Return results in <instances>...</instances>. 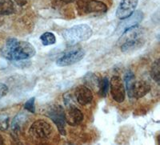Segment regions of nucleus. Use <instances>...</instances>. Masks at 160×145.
<instances>
[{"instance_id": "obj_26", "label": "nucleus", "mask_w": 160, "mask_h": 145, "mask_svg": "<svg viewBox=\"0 0 160 145\" xmlns=\"http://www.w3.org/2000/svg\"><path fill=\"white\" fill-rule=\"evenodd\" d=\"M3 143H4L3 138H2V136L0 135V144H3Z\"/></svg>"}, {"instance_id": "obj_24", "label": "nucleus", "mask_w": 160, "mask_h": 145, "mask_svg": "<svg viewBox=\"0 0 160 145\" xmlns=\"http://www.w3.org/2000/svg\"><path fill=\"white\" fill-rule=\"evenodd\" d=\"M15 2L20 7H23L28 3V0H15Z\"/></svg>"}, {"instance_id": "obj_6", "label": "nucleus", "mask_w": 160, "mask_h": 145, "mask_svg": "<svg viewBox=\"0 0 160 145\" xmlns=\"http://www.w3.org/2000/svg\"><path fill=\"white\" fill-rule=\"evenodd\" d=\"M142 18H143V14H142V11H135L129 17L122 19V21L118 24L116 30H115V35H118V36H121V35H123L124 33L129 30L130 29L138 26L140 22H142Z\"/></svg>"}, {"instance_id": "obj_3", "label": "nucleus", "mask_w": 160, "mask_h": 145, "mask_svg": "<svg viewBox=\"0 0 160 145\" xmlns=\"http://www.w3.org/2000/svg\"><path fill=\"white\" fill-rule=\"evenodd\" d=\"M93 30L87 24L73 26L66 30L62 34L63 38L69 45H73L79 42H85L92 36Z\"/></svg>"}, {"instance_id": "obj_8", "label": "nucleus", "mask_w": 160, "mask_h": 145, "mask_svg": "<svg viewBox=\"0 0 160 145\" xmlns=\"http://www.w3.org/2000/svg\"><path fill=\"white\" fill-rule=\"evenodd\" d=\"M110 91L113 100L117 103H122L125 100V87L122 79L118 76H114L110 81Z\"/></svg>"}, {"instance_id": "obj_19", "label": "nucleus", "mask_w": 160, "mask_h": 145, "mask_svg": "<svg viewBox=\"0 0 160 145\" xmlns=\"http://www.w3.org/2000/svg\"><path fill=\"white\" fill-rule=\"evenodd\" d=\"M110 88V81L107 77H103L102 79V82H101V86H100L99 89V93L100 95L103 97H105L108 93V91H109Z\"/></svg>"}, {"instance_id": "obj_23", "label": "nucleus", "mask_w": 160, "mask_h": 145, "mask_svg": "<svg viewBox=\"0 0 160 145\" xmlns=\"http://www.w3.org/2000/svg\"><path fill=\"white\" fill-rule=\"evenodd\" d=\"M8 93V87L5 84L0 82V99L5 96Z\"/></svg>"}, {"instance_id": "obj_10", "label": "nucleus", "mask_w": 160, "mask_h": 145, "mask_svg": "<svg viewBox=\"0 0 160 145\" xmlns=\"http://www.w3.org/2000/svg\"><path fill=\"white\" fill-rule=\"evenodd\" d=\"M138 0H121L116 11V17L119 19H124L135 12L138 6Z\"/></svg>"}, {"instance_id": "obj_12", "label": "nucleus", "mask_w": 160, "mask_h": 145, "mask_svg": "<svg viewBox=\"0 0 160 145\" xmlns=\"http://www.w3.org/2000/svg\"><path fill=\"white\" fill-rule=\"evenodd\" d=\"M75 97L77 101L81 105H87L93 100V94L91 89L85 85H79L75 89Z\"/></svg>"}, {"instance_id": "obj_16", "label": "nucleus", "mask_w": 160, "mask_h": 145, "mask_svg": "<svg viewBox=\"0 0 160 145\" xmlns=\"http://www.w3.org/2000/svg\"><path fill=\"white\" fill-rule=\"evenodd\" d=\"M15 12V6L12 0H0V15H8Z\"/></svg>"}, {"instance_id": "obj_22", "label": "nucleus", "mask_w": 160, "mask_h": 145, "mask_svg": "<svg viewBox=\"0 0 160 145\" xmlns=\"http://www.w3.org/2000/svg\"><path fill=\"white\" fill-rule=\"evenodd\" d=\"M87 3H88V0L77 1V8L79 14H87Z\"/></svg>"}, {"instance_id": "obj_2", "label": "nucleus", "mask_w": 160, "mask_h": 145, "mask_svg": "<svg viewBox=\"0 0 160 145\" xmlns=\"http://www.w3.org/2000/svg\"><path fill=\"white\" fill-rule=\"evenodd\" d=\"M144 32L141 28H138V26L131 28L123 35H121L119 41L122 42L121 50L123 53H131L135 49L141 48L145 43L143 39Z\"/></svg>"}, {"instance_id": "obj_20", "label": "nucleus", "mask_w": 160, "mask_h": 145, "mask_svg": "<svg viewBox=\"0 0 160 145\" xmlns=\"http://www.w3.org/2000/svg\"><path fill=\"white\" fill-rule=\"evenodd\" d=\"M9 116L5 113L0 114V131H7L9 128Z\"/></svg>"}, {"instance_id": "obj_21", "label": "nucleus", "mask_w": 160, "mask_h": 145, "mask_svg": "<svg viewBox=\"0 0 160 145\" xmlns=\"http://www.w3.org/2000/svg\"><path fill=\"white\" fill-rule=\"evenodd\" d=\"M35 97H31L30 98L28 101L26 102L24 105V108L26 110H28V112L31 113H35Z\"/></svg>"}, {"instance_id": "obj_4", "label": "nucleus", "mask_w": 160, "mask_h": 145, "mask_svg": "<svg viewBox=\"0 0 160 145\" xmlns=\"http://www.w3.org/2000/svg\"><path fill=\"white\" fill-rule=\"evenodd\" d=\"M54 133L52 126L44 120H38L32 124L29 134L37 142H47L51 139Z\"/></svg>"}, {"instance_id": "obj_1", "label": "nucleus", "mask_w": 160, "mask_h": 145, "mask_svg": "<svg viewBox=\"0 0 160 145\" xmlns=\"http://www.w3.org/2000/svg\"><path fill=\"white\" fill-rule=\"evenodd\" d=\"M1 54L8 60L22 61L33 58L36 54V50L34 45L28 42L9 38L1 49Z\"/></svg>"}, {"instance_id": "obj_25", "label": "nucleus", "mask_w": 160, "mask_h": 145, "mask_svg": "<svg viewBox=\"0 0 160 145\" xmlns=\"http://www.w3.org/2000/svg\"><path fill=\"white\" fill-rule=\"evenodd\" d=\"M60 1H62L64 3H71V2H74L75 0H60Z\"/></svg>"}, {"instance_id": "obj_5", "label": "nucleus", "mask_w": 160, "mask_h": 145, "mask_svg": "<svg viewBox=\"0 0 160 145\" xmlns=\"http://www.w3.org/2000/svg\"><path fill=\"white\" fill-rule=\"evenodd\" d=\"M48 117L56 125L57 129L61 135H66V116L65 111L62 106L59 105H53L47 111Z\"/></svg>"}, {"instance_id": "obj_17", "label": "nucleus", "mask_w": 160, "mask_h": 145, "mask_svg": "<svg viewBox=\"0 0 160 145\" xmlns=\"http://www.w3.org/2000/svg\"><path fill=\"white\" fill-rule=\"evenodd\" d=\"M40 40L43 45H54L56 42V38L53 33L46 32L40 37Z\"/></svg>"}, {"instance_id": "obj_13", "label": "nucleus", "mask_w": 160, "mask_h": 145, "mask_svg": "<svg viewBox=\"0 0 160 145\" xmlns=\"http://www.w3.org/2000/svg\"><path fill=\"white\" fill-rule=\"evenodd\" d=\"M28 120V115L25 113H18L14 117L11 123V131L14 135L18 134L21 132Z\"/></svg>"}, {"instance_id": "obj_11", "label": "nucleus", "mask_w": 160, "mask_h": 145, "mask_svg": "<svg viewBox=\"0 0 160 145\" xmlns=\"http://www.w3.org/2000/svg\"><path fill=\"white\" fill-rule=\"evenodd\" d=\"M150 90H151V85L148 82L143 80H135L132 87L128 94L130 98L138 99V98L143 97L145 95L148 94Z\"/></svg>"}, {"instance_id": "obj_9", "label": "nucleus", "mask_w": 160, "mask_h": 145, "mask_svg": "<svg viewBox=\"0 0 160 145\" xmlns=\"http://www.w3.org/2000/svg\"><path fill=\"white\" fill-rule=\"evenodd\" d=\"M65 103L68 107L67 112L65 113L66 122L71 126H77L82 123L83 120V114L82 111L78 109L75 105L71 104L70 100L66 99Z\"/></svg>"}, {"instance_id": "obj_18", "label": "nucleus", "mask_w": 160, "mask_h": 145, "mask_svg": "<svg viewBox=\"0 0 160 145\" xmlns=\"http://www.w3.org/2000/svg\"><path fill=\"white\" fill-rule=\"evenodd\" d=\"M151 76L154 79V81L159 84L160 81V62L159 59L155 61L152 65V67L151 69Z\"/></svg>"}, {"instance_id": "obj_7", "label": "nucleus", "mask_w": 160, "mask_h": 145, "mask_svg": "<svg viewBox=\"0 0 160 145\" xmlns=\"http://www.w3.org/2000/svg\"><path fill=\"white\" fill-rule=\"evenodd\" d=\"M85 56V51L81 48L74 49L64 53L57 59L56 65L61 67L69 66L82 60Z\"/></svg>"}, {"instance_id": "obj_15", "label": "nucleus", "mask_w": 160, "mask_h": 145, "mask_svg": "<svg viewBox=\"0 0 160 145\" xmlns=\"http://www.w3.org/2000/svg\"><path fill=\"white\" fill-rule=\"evenodd\" d=\"M108 7L103 2L98 0H90L87 3V13H106Z\"/></svg>"}, {"instance_id": "obj_14", "label": "nucleus", "mask_w": 160, "mask_h": 145, "mask_svg": "<svg viewBox=\"0 0 160 145\" xmlns=\"http://www.w3.org/2000/svg\"><path fill=\"white\" fill-rule=\"evenodd\" d=\"M83 81L88 87L97 91L98 93L99 92L102 79L96 73H94V72H88L84 76Z\"/></svg>"}]
</instances>
